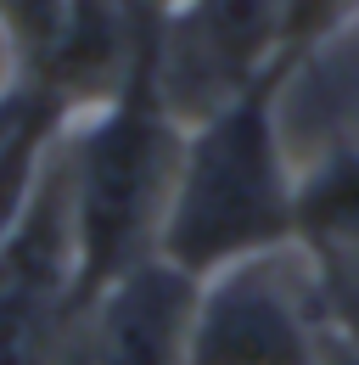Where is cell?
<instances>
[{
    "mask_svg": "<svg viewBox=\"0 0 359 365\" xmlns=\"http://www.w3.org/2000/svg\"><path fill=\"white\" fill-rule=\"evenodd\" d=\"M191 304H197V281L152 259L124 281H113L79 315V343L90 365H185Z\"/></svg>",
    "mask_w": 359,
    "mask_h": 365,
    "instance_id": "obj_5",
    "label": "cell"
},
{
    "mask_svg": "<svg viewBox=\"0 0 359 365\" xmlns=\"http://www.w3.org/2000/svg\"><path fill=\"white\" fill-rule=\"evenodd\" d=\"M62 365H90L85 343H79V331H73V343H68V354H62Z\"/></svg>",
    "mask_w": 359,
    "mask_h": 365,
    "instance_id": "obj_10",
    "label": "cell"
},
{
    "mask_svg": "<svg viewBox=\"0 0 359 365\" xmlns=\"http://www.w3.org/2000/svg\"><path fill=\"white\" fill-rule=\"evenodd\" d=\"M359 242V135L326 140L298 163V247H354Z\"/></svg>",
    "mask_w": 359,
    "mask_h": 365,
    "instance_id": "obj_6",
    "label": "cell"
},
{
    "mask_svg": "<svg viewBox=\"0 0 359 365\" xmlns=\"http://www.w3.org/2000/svg\"><path fill=\"white\" fill-rule=\"evenodd\" d=\"M11 85H17V79H6V73H0V96H6V91H11Z\"/></svg>",
    "mask_w": 359,
    "mask_h": 365,
    "instance_id": "obj_12",
    "label": "cell"
},
{
    "mask_svg": "<svg viewBox=\"0 0 359 365\" xmlns=\"http://www.w3.org/2000/svg\"><path fill=\"white\" fill-rule=\"evenodd\" d=\"M292 0H175L157 17V79L180 124L208 118L286 62Z\"/></svg>",
    "mask_w": 359,
    "mask_h": 365,
    "instance_id": "obj_4",
    "label": "cell"
},
{
    "mask_svg": "<svg viewBox=\"0 0 359 365\" xmlns=\"http://www.w3.org/2000/svg\"><path fill=\"white\" fill-rule=\"evenodd\" d=\"M298 56L275 62L264 79L230 96L208 118L185 124L180 175L157 259L191 281L230 270L298 242V163L281 135V96Z\"/></svg>",
    "mask_w": 359,
    "mask_h": 365,
    "instance_id": "obj_2",
    "label": "cell"
},
{
    "mask_svg": "<svg viewBox=\"0 0 359 365\" xmlns=\"http://www.w3.org/2000/svg\"><path fill=\"white\" fill-rule=\"evenodd\" d=\"M309 264H314V292H320V315L331 326V343L359 354V242L309 253Z\"/></svg>",
    "mask_w": 359,
    "mask_h": 365,
    "instance_id": "obj_8",
    "label": "cell"
},
{
    "mask_svg": "<svg viewBox=\"0 0 359 365\" xmlns=\"http://www.w3.org/2000/svg\"><path fill=\"white\" fill-rule=\"evenodd\" d=\"M68 17H73V0H0V46L11 51L23 79H34L51 62Z\"/></svg>",
    "mask_w": 359,
    "mask_h": 365,
    "instance_id": "obj_7",
    "label": "cell"
},
{
    "mask_svg": "<svg viewBox=\"0 0 359 365\" xmlns=\"http://www.w3.org/2000/svg\"><path fill=\"white\" fill-rule=\"evenodd\" d=\"M180 146H185V124L175 118L157 79V17H152L124 85L107 101L85 107L62 135L79 315L113 281L157 259L180 175Z\"/></svg>",
    "mask_w": 359,
    "mask_h": 365,
    "instance_id": "obj_1",
    "label": "cell"
},
{
    "mask_svg": "<svg viewBox=\"0 0 359 365\" xmlns=\"http://www.w3.org/2000/svg\"><path fill=\"white\" fill-rule=\"evenodd\" d=\"M331 354L314 264L298 242L197 281L185 365H331Z\"/></svg>",
    "mask_w": 359,
    "mask_h": 365,
    "instance_id": "obj_3",
    "label": "cell"
},
{
    "mask_svg": "<svg viewBox=\"0 0 359 365\" xmlns=\"http://www.w3.org/2000/svg\"><path fill=\"white\" fill-rule=\"evenodd\" d=\"M331 365H359V354H354V349H337V354H331Z\"/></svg>",
    "mask_w": 359,
    "mask_h": 365,
    "instance_id": "obj_11",
    "label": "cell"
},
{
    "mask_svg": "<svg viewBox=\"0 0 359 365\" xmlns=\"http://www.w3.org/2000/svg\"><path fill=\"white\" fill-rule=\"evenodd\" d=\"M124 6H130L135 17H163V11L175 6V0H124Z\"/></svg>",
    "mask_w": 359,
    "mask_h": 365,
    "instance_id": "obj_9",
    "label": "cell"
}]
</instances>
